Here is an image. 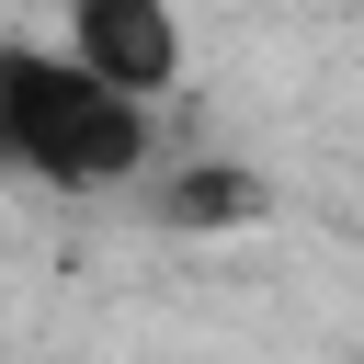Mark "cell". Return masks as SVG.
Masks as SVG:
<instances>
[{
	"mask_svg": "<svg viewBox=\"0 0 364 364\" xmlns=\"http://www.w3.org/2000/svg\"><path fill=\"white\" fill-rule=\"evenodd\" d=\"M159 148L148 102L102 91L68 46H0V171H34L57 193H114Z\"/></svg>",
	"mask_w": 364,
	"mask_h": 364,
	"instance_id": "6da1fadb",
	"label": "cell"
},
{
	"mask_svg": "<svg viewBox=\"0 0 364 364\" xmlns=\"http://www.w3.org/2000/svg\"><path fill=\"white\" fill-rule=\"evenodd\" d=\"M57 46L102 91H125V102H159L182 80V11L171 0H68L57 11Z\"/></svg>",
	"mask_w": 364,
	"mask_h": 364,
	"instance_id": "7a4b0ae2",
	"label": "cell"
},
{
	"mask_svg": "<svg viewBox=\"0 0 364 364\" xmlns=\"http://www.w3.org/2000/svg\"><path fill=\"white\" fill-rule=\"evenodd\" d=\"M273 216V182L262 171H239V159H182L171 182H159V228H262Z\"/></svg>",
	"mask_w": 364,
	"mask_h": 364,
	"instance_id": "3957f363",
	"label": "cell"
}]
</instances>
